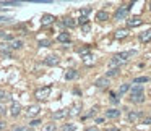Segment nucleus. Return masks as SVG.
I'll return each mask as SVG.
<instances>
[{"mask_svg":"<svg viewBox=\"0 0 151 131\" xmlns=\"http://www.w3.org/2000/svg\"><path fill=\"white\" fill-rule=\"evenodd\" d=\"M130 8H132V4H128V5H122L120 8H117V11H115V15H114V18L115 20H125V18L128 16V11H130Z\"/></svg>","mask_w":151,"mask_h":131,"instance_id":"f257e3e1","label":"nucleus"},{"mask_svg":"<svg viewBox=\"0 0 151 131\" xmlns=\"http://www.w3.org/2000/svg\"><path fill=\"white\" fill-rule=\"evenodd\" d=\"M50 91H52V86H44V88H37V91H36V99L37 100H46L47 97H49V94H50Z\"/></svg>","mask_w":151,"mask_h":131,"instance_id":"f03ea898","label":"nucleus"},{"mask_svg":"<svg viewBox=\"0 0 151 131\" xmlns=\"http://www.w3.org/2000/svg\"><path fill=\"white\" fill-rule=\"evenodd\" d=\"M135 53H137L135 50H127V52L115 53V55H114V58H117L120 63H125V62H128V60H130V57H133Z\"/></svg>","mask_w":151,"mask_h":131,"instance_id":"7ed1b4c3","label":"nucleus"},{"mask_svg":"<svg viewBox=\"0 0 151 131\" xmlns=\"http://www.w3.org/2000/svg\"><path fill=\"white\" fill-rule=\"evenodd\" d=\"M128 100L132 104H141V102H145V92H130Z\"/></svg>","mask_w":151,"mask_h":131,"instance_id":"20e7f679","label":"nucleus"},{"mask_svg":"<svg viewBox=\"0 0 151 131\" xmlns=\"http://www.w3.org/2000/svg\"><path fill=\"white\" fill-rule=\"evenodd\" d=\"M60 63V58L57 55H47L44 58V65L46 66H57Z\"/></svg>","mask_w":151,"mask_h":131,"instance_id":"39448f33","label":"nucleus"},{"mask_svg":"<svg viewBox=\"0 0 151 131\" xmlns=\"http://www.w3.org/2000/svg\"><path fill=\"white\" fill-rule=\"evenodd\" d=\"M39 112H41V105L39 104H33V105H29V107L26 108L24 113H26L28 117H34V115H37Z\"/></svg>","mask_w":151,"mask_h":131,"instance_id":"423d86ee","label":"nucleus"},{"mask_svg":"<svg viewBox=\"0 0 151 131\" xmlns=\"http://www.w3.org/2000/svg\"><path fill=\"white\" fill-rule=\"evenodd\" d=\"M20 113H21V104H20V102H12L10 115H12V117H18Z\"/></svg>","mask_w":151,"mask_h":131,"instance_id":"0eeeda50","label":"nucleus"},{"mask_svg":"<svg viewBox=\"0 0 151 131\" xmlns=\"http://www.w3.org/2000/svg\"><path fill=\"white\" fill-rule=\"evenodd\" d=\"M94 86H96V88H99V89H104V88H107V86H109V79L106 78V76H104V78H98L94 81Z\"/></svg>","mask_w":151,"mask_h":131,"instance_id":"6e6552de","label":"nucleus"},{"mask_svg":"<svg viewBox=\"0 0 151 131\" xmlns=\"http://www.w3.org/2000/svg\"><path fill=\"white\" fill-rule=\"evenodd\" d=\"M23 46H24V42L21 39H13L10 42V49L12 50H20V49H23Z\"/></svg>","mask_w":151,"mask_h":131,"instance_id":"1a4fd4ad","label":"nucleus"},{"mask_svg":"<svg viewBox=\"0 0 151 131\" xmlns=\"http://www.w3.org/2000/svg\"><path fill=\"white\" fill-rule=\"evenodd\" d=\"M140 117H141V112H128V115H127L130 123H137L140 120Z\"/></svg>","mask_w":151,"mask_h":131,"instance_id":"9d476101","label":"nucleus"},{"mask_svg":"<svg viewBox=\"0 0 151 131\" xmlns=\"http://www.w3.org/2000/svg\"><path fill=\"white\" fill-rule=\"evenodd\" d=\"M54 20H55V18H54L52 15L46 13V15H42V20H41V23H42V26H49V24L54 23Z\"/></svg>","mask_w":151,"mask_h":131,"instance_id":"9b49d317","label":"nucleus"},{"mask_svg":"<svg viewBox=\"0 0 151 131\" xmlns=\"http://www.w3.org/2000/svg\"><path fill=\"white\" fill-rule=\"evenodd\" d=\"M106 117L107 118H119L120 117V110L119 108H109V110H106Z\"/></svg>","mask_w":151,"mask_h":131,"instance_id":"f8f14e48","label":"nucleus"},{"mask_svg":"<svg viewBox=\"0 0 151 131\" xmlns=\"http://www.w3.org/2000/svg\"><path fill=\"white\" fill-rule=\"evenodd\" d=\"M60 24L65 28H75L76 26V21L73 20V18H63L62 21H60Z\"/></svg>","mask_w":151,"mask_h":131,"instance_id":"ddd939ff","label":"nucleus"},{"mask_svg":"<svg viewBox=\"0 0 151 131\" xmlns=\"http://www.w3.org/2000/svg\"><path fill=\"white\" fill-rule=\"evenodd\" d=\"M141 23H143L141 18H130V20H127V26L128 28H137V26H140Z\"/></svg>","mask_w":151,"mask_h":131,"instance_id":"4468645a","label":"nucleus"},{"mask_svg":"<svg viewBox=\"0 0 151 131\" xmlns=\"http://www.w3.org/2000/svg\"><path fill=\"white\" fill-rule=\"evenodd\" d=\"M67 115H68V110H67V108H62V110L54 112L52 118H54V120H59V118H63V117H67Z\"/></svg>","mask_w":151,"mask_h":131,"instance_id":"2eb2a0df","label":"nucleus"},{"mask_svg":"<svg viewBox=\"0 0 151 131\" xmlns=\"http://www.w3.org/2000/svg\"><path fill=\"white\" fill-rule=\"evenodd\" d=\"M140 41H141L143 44H148V42H150V41H151V29L141 33V34H140Z\"/></svg>","mask_w":151,"mask_h":131,"instance_id":"dca6fc26","label":"nucleus"},{"mask_svg":"<svg viewBox=\"0 0 151 131\" xmlns=\"http://www.w3.org/2000/svg\"><path fill=\"white\" fill-rule=\"evenodd\" d=\"M76 78H78V71H76V70H68V71L65 73L67 81H72V79H76Z\"/></svg>","mask_w":151,"mask_h":131,"instance_id":"f3484780","label":"nucleus"},{"mask_svg":"<svg viewBox=\"0 0 151 131\" xmlns=\"http://www.w3.org/2000/svg\"><path fill=\"white\" fill-rule=\"evenodd\" d=\"M96 20L98 21H107L109 20V13L107 11H98V13H96Z\"/></svg>","mask_w":151,"mask_h":131,"instance_id":"a211bd4d","label":"nucleus"},{"mask_svg":"<svg viewBox=\"0 0 151 131\" xmlns=\"http://www.w3.org/2000/svg\"><path fill=\"white\" fill-rule=\"evenodd\" d=\"M57 41H59V42H63V44H68V42H70L68 33H60L59 36H57Z\"/></svg>","mask_w":151,"mask_h":131,"instance_id":"6ab92c4d","label":"nucleus"},{"mask_svg":"<svg viewBox=\"0 0 151 131\" xmlns=\"http://www.w3.org/2000/svg\"><path fill=\"white\" fill-rule=\"evenodd\" d=\"M115 39H124V37H127L128 36V29H119V31H115Z\"/></svg>","mask_w":151,"mask_h":131,"instance_id":"aec40b11","label":"nucleus"},{"mask_svg":"<svg viewBox=\"0 0 151 131\" xmlns=\"http://www.w3.org/2000/svg\"><path fill=\"white\" fill-rule=\"evenodd\" d=\"M128 91H130V84H128V83H124V84H122L120 88H119L117 95H124L125 92H128Z\"/></svg>","mask_w":151,"mask_h":131,"instance_id":"412c9836","label":"nucleus"},{"mask_svg":"<svg viewBox=\"0 0 151 131\" xmlns=\"http://www.w3.org/2000/svg\"><path fill=\"white\" fill-rule=\"evenodd\" d=\"M0 52H2V53H7V55H10V53H12L10 44H5V42H2V44H0Z\"/></svg>","mask_w":151,"mask_h":131,"instance_id":"4be33fe9","label":"nucleus"},{"mask_svg":"<svg viewBox=\"0 0 151 131\" xmlns=\"http://www.w3.org/2000/svg\"><path fill=\"white\" fill-rule=\"evenodd\" d=\"M83 62H85V65H93L94 63V57L91 53H86V55H83Z\"/></svg>","mask_w":151,"mask_h":131,"instance_id":"5701e85b","label":"nucleus"},{"mask_svg":"<svg viewBox=\"0 0 151 131\" xmlns=\"http://www.w3.org/2000/svg\"><path fill=\"white\" fill-rule=\"evenodd\" d=\"M150 81V78H148V76H138V78H135L133 79V84H143V83H148Z\"/></svg>","mask_w":151,"mask_h":131,"instance_id":"b1692460","label":"nucleus"},{"mask_svg":"<svg viewBox=\"0 0 151 131\" xmlns=\"http://www.w3.org/2000/svg\"><path fill=\"white\" fill-rule=\"evenodd\" d=\"M119 73H120V71H119V68H111L107 73H106V78H107V79L109 78H114V76L119 75Z\"/></svg>","mask_w":151,"mask_h":131,"instance_id":"393cba45","label":"nucleus"},{"mask_svg":"<svg viewBox=\"0 0 151 131\" xmlns=\"http://www.w3.org/2000/svg\"><path fill=\"white\" fill-rule=\"evenodd\" d=\"M62 131H76V125L73 123H65L62 126Z\"/></svg>","mask_w":151,"mask_h":131,"instance_id":"a878e982","label":"nucleus"},{"mask_svg":"<svg viewBox=\"0 0 151 131\" xmlns=\"http://www.w3.org/2000/svg\"><path fill=\"white\" fill-rule=\"evenodd\" d=\"M0 100H12V94L7 91H0Z\"/></svg>","mask_w":151,"mask_h":131,"instance_id":"bb28decb","label":"nucleus"},{"mask_svg":"<svg viewBox=\"0 0 151 131\" xmlns=\"http://www.w3.org/2000/svg\"><path fill=\"white\" fill-rule=\"evenodd\" d=\"M0 5L2 7H18V5H21V2H0Z\"/></svg>","mask_w":151,"mask_h":131,"instance_id":"cd10ccee","label":"nucleus"},{"mask_svg":"<svg viewBox=\"0 0 151 131\" xmlns=\"http://www.w3.org/2000/svg\"><path fill=\"white\" fill-rule=\"evenodd\" d=\"M42 131H57V126H55V123H47V125H44Z\"/></svg>","mask_w":151,"mask_h":131,"instance_id":"c85d7f7f","label":"nucleus"},{"mask_svg":"<svg viewBox=\"0 0 151 131\" xmlns=\"http://www.w3.org/2000/svg\"><path fill=\"white\" fill-rule=\"evenodd\" d=\"M39 125H41V120H39V118H34V120L29 121V128H31V130H33V128H36V126H39Z\"/></svg>","mask_w":151,"mask_h":131,"instance_id":"c756f323","label":"nucleus"},{"mask_svg":"<svg viewBox=\"0 0 151 131\" xmlns=\"http://www.w3.org/2000/svg\"><path fill=\"white\" fill-rule=\"evenodd\" d=\"M130 92H143V86L133 84V88H130Z\"/></svg>","mask_w":151,"mask_h":131,"instance_id":"7c9ffc66","label":"nucleus"},{"mask_svg":"<svg viewBox=\"0 0 151 131\" xmlns=\"http://www.w3.org/2000/svg\"><path fill=\"white\" fill-rule=\"evenodd\" d=\"M109 97H111L112 104H119V95L115 94V92H111V95H109Z\"/></svg>","mask_w":151,"mask_h":131,"instance_id":"2f4dec72","label":"nucleus"},{"mask_svg":"<svg viewBox=\"0 0 151 131\" xmlns=\"http://www.w3.org/2000/svg\"><path fill=\"white\" fill-rule=\"evenodd\" d=\"M13 131H33L29 126H15Z\"/></svg>","mask_w":151,"mask_h":131,"instance_id":"473e14b6","label":"nucleus"},{"mask_svg":"<svg viewBox=\"0 0 151 131\" xmlns=\"http://www.w3.org/2000/svg\"><path fill=\"white\" fill-rule=\"evenodd\" d=\"M80 13H81V16H83V18H86L89 13H91V8H83V10L80 11Z\"/></svg>","mask_w":151,"mask_h":131,"instance_id":"72a5a7b5","label":"nucleus"},{"mask_svg":"<svg viewBox=\"0 0 151 131\" xmlns=\"http://www.w3.org/2000/svg\"><path fill=\"white\" fill-rule=\"evenodd\" d=\"M39 46H41V47H49V46H50V41H49V39L39 41Z\"/></svg>","mask_w":151,"mask_h":131,"instance_id":"f704fd0d","label":"nucleus"},{"mask_svg":"<svg viewBox=\"0 0 151 131\" xmlns=\"http://www.w3.org/2000/svg\"><path fill=\"white\" fill-rule=\"evenodd\" d=\"M80 108H81L80 105H76V107H73V110H72V112H68V115H78V113H80Z\"/></svg>","mask_w":151,"mask_h":131,"instance_id":"c9c22d12","label":"nucleus"},{"mask_svg":"<svg viewBox=\"0 0 151 131\" xmlns=\"http://www.w3.org/2000/svg\"><path fill=\"white\" fill-rule=\"evenodd\" d=\"M81 29L85 31V33H88V31L91 29V26H89V24H85V26H81Z\"/></svg>","mask_w":151,"mask_h":131,"instance_id":"e433bc0d","label":"nucleus"},{"mask_svg":"<svg viewBox=\"0 0 151 131\" xmlns=\"http://www.w3.org/2000/svg\"><path fill=\"white\" fill-rule=\"evenodd\" d=\"M5 113H7V112H5V107L4 105H0V115H5Z\"/></svg>","mask_w":151,"mask_h":131,"instance_id":"4c0bfd02","label":"nucleus"},{"mask_svg":"<svg viewBox=\"0 0 151 131\" xmlns=\"http://www.w3.org/2000/svg\"><path fill=\"white\" fill-rule=\"evenodd\" d=\"M145 123H146V125H151V115H150V117L145 118Z\"/></svg>","mask_w":151,"mask_h":131,"instance_id":"58836bf2","label":"nucleus"},{"mask_svg":"<svg viewBox=\"0 0 151 131\" xmlns=\"http://www.w3.org/2000/svg\"><path fill=\"white\" fill-rule=\"evenodd\" d=\"M96 110H98V108H96V107H94V108H93V110H91V112H89V113H88V117H93V115H94V113H96Z\"/></svg>","mask_w":151,"mask_h":131,"instance_id":"ea45409f","label":"nucleus"},{"mask_svg":"<svg viewBox=\"0 0 151 131\" xmlns=\"http://www.w3.org/2000/svg\"><path fill=\"white\" fill-rule=\"evenodd\" d=\"M8 20H10L8 16H0V21H8Z\"/></svg>","mask_w":151,"mask_h":131,"instance_id":"a19ab883","label":"nucleus"},{"mask_svg":"<svg viewBox=\"0 0 151 131\" xmlns=\"http://www.w3.org/2000/svg\"><path fill=\"white\" fill-rule=\"evenodd\" d=\"M96 123H104V118H96Z\"/></svg>","mask_w":151,"mask_h":131,"instance_id":"79ce46f5","label":"nucleus"},{"mask_svg":"<svg viewBox=\"0 0 151 131\" xmlns=\"http://www.w3.org/2000/svg\"><path fill=\"white\" fill-rule=\"evenodd\" d=\"M4 128H5V123H4V121H2V120H0V131L4 130Z\"/></svg>","mask_w":151,"mask_h":131,"instance_id":"37998d69","label":"nucleus"},{"mask_svg":"<svg viewBox=\"0 0 151 131\" xmlns=\"http://www.w3.org/2000/svg\"><path fill=\"white\" fill-rule=\"evenodd\" d=\"M86 131H98V128H94V126H91V128H88Z\"/></svg>","mask_w":151,"mask_h":131,"instance_id":"c03bdc74","label":"nucleus"},{"mask_svg":"<svg viewBox=\"0 0 151 131\" xmlns=\"http://www.w3.org/2000/svg\"><path fill=\"white\" fill-rule=\"evenodd\" d=\"M107 131H119V130H117V128H109Z\"/></svg>","mask_w":151,"mask_h":131,"instance_id":"a18cd8bd","label":"nucleus"},{"mask_svg":"<svg viewBox=\"0 0 151 131\" xmlns=\"http://www.w3.org/2000/svg\"><path fill=\"white\" fill-rule=\"evenodd\" d=\"M150 10H151V2H150Z\"/></svg>","mask_w":151,"mask_h":131,"instance_id":"49530a36","label":"nucleus"}]
</instances>
